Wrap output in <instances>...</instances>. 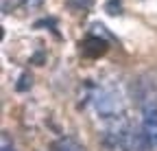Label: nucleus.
I'll return each mask as SVG.
<instances>
[{
    "mask_svg": "<svg viewBox=\"0 0 157 151\" xmlns=\"http://www.w3.org/2000/svg\"><path fill=\"white\" fill-rule=\"evenodd\" d=\"M142 134L146 145L157 151V90H148L142 97Z\"/></svg>",
    "mask_w": 157,
    "mask_h": 151,
    "instance_id": "nucleus-1",
    "label": "nucleus"
},
{
    "mask_svg": "<svg viewBox=\"0 0 157 151\" xmlns=\"http://www.w3.org/2000/svg\"><path fill=\"white\" fill-rule=\"evenodd\" d=\"M55 151H85V149H83V145L78 142V140L66 136V138H59L55 142Z\"/></svg>",
    "mask_w": 157,
    "mask_h": 151,
    "instance_id": "nucleus-2",
    "label": "nucleus"
},
{
    "mask_svg": "<svg viewBox=\"0 0 157 151\" xmlns=\"http://www.w3.org/2000/svg\"><path fill=\"white\" fill-rule=\"evenodd\" d=\"M0 151H15V147H13V142H11L7 131L2 134V138H0Z\"/></svg>",
    "mask_w": 157,
    "mask_h": 151,
    "instance_id": "nucleus-3",
    "label": "nucleus"
},
{
    "mask_svg": "<svg viewBox=\"0 0 157 151\" xmlns=\"http://www.w3.org/2000/svg\"><path fill=\"white\" fill-rule=\"evenodd\" d=\"M20 2H22V0H2V9H5V11H9V9H15Z\"/></svg>",
    "mask_w": 157,
    "mask_h": 151,
    "instance_id": "nucleus-4",
    "label": "nucleus"
},
{
    "mask_svg": "<svg viewBox=\"0 0 157 151\" xmlns=\"http://www.w3.org/2000/svg\"><path fill=\"white\" fill-rule=\"evenodd\" d=\"M39 2H42V0H29V5H31V7H37Z\"/></svg>",
    "mask_w": 157,
    "mask_h": 151,
    "instance_id": "nucleus-5",
    "label": "nucleus"
}]
</instances>
